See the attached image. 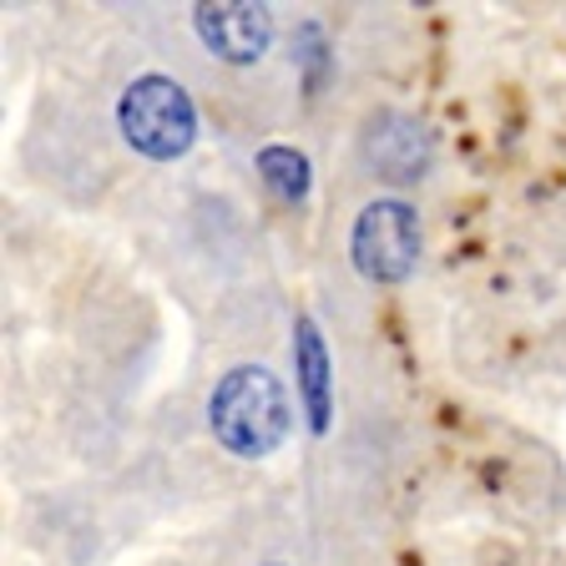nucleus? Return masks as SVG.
<instances>
[{
  "instance_id": "f257e3e1",
  "label": "nucleus",
  "mask_w": 566,
  "mask_h": 566,
  "mask_svg": "<svg viewBox=\"0 0 566 566\" xmlns=\"http://www.w3.org/2000/svg\"><path fill=\"white\" fill-rule=\"evenodd\" d=\"M208 424L212 440L238 460H263L289 440L294 424V400L273 369L263 365H238L228 369L208 395Z\"/></svg>"
},
{
  "instance_id": "f03ea898",
  "label": "nucleus",
  "mask_w": 566,
  "mask_h": 566,
  "mask_svg": "<svg viewBox=\"0 0 566 566\" xmlns=\"http://www.w3.org/2000/svg\"><path fill=\"white\" fill-rule=\"evenodd\" d=\"M117 127L142 157L172 163V157H182L192 142H198V106L182 92V82L147 71V76H137V82L122 92Z\"/></svg>"
},
{
  "instance_id": "7ed1b4c3",
  "label": "nucleus",
  "mask_w": 566,
  "mask_h": 566,
  "mask_svg": "<svg viewBox=\"0 0 566 566\" xmlns=\"http://www.w3.org/2000/svg\"><path fill=\"white\" fill-rule=\"evenodd\" d=\"M349 259L369 283H405L420 263V212L400 198H375L354 218Z\"/></svg>"
},
{
  "instance_id": "20e7f679",
  "label": "nucleus",
  "mask_w": 566,
  "mask_h": 566,
  "mask_svg": "<svg viewBox=\"0 0 566 566\" xmlns=\"http://www.w3.org/2000/svg\"><path fill=\"white\" fill-rule=\"evenodd\" d=\"M192 25H198L202 46L218 61H228V66H253L273 41L269 6H253V0H212V6H198Z\"/></svg>"
},
{
  "instance_id": "39448f33",
  "label": "nucleus",
  "mask_w": 566,
  "mask_h": 566,
  "mask_svg": "<svg viewBox=\"0 0 566 566\" xmlns=\"http://www.w3.org/2000/svg\"><path fill=\"white\" fill-rule=\"evenodd\" d=\"M436 157V142L405 112H379L365 127V163L375 167V177L385 182H420L424 167Z\"/></svg>"
},
{
  "instance_id": "423d86ee",
  "label": "nucleus",
  "mask_w": 566,
  "mask_h": 566,
  "mask_svg": "<svg viewBox=\"0 0 566 566\" xmlns=\"http://www.w3.org/2000/svg\"><path fill=\"white\" fill-rule=\"evenodd\" d=\"M294 375H298V395H304L308 424L324 436V430H329V405H334V375H329L324 334H318V324L308 314L294 324Z\"/></svg>"
},
{
  "instance_id": "0eeeda50",
  "label": "nucleus",
  "mask_w": 566,
  "mask_h": 566,
  "mask_svg": "<svg viewBox=\"0 0 566 566\" xmlns=\"http://www.w3.org/2000/svg\"><path fill=\"white\" fill-rule=\"evenodd\" d=\"M259 177L279 202H304L308 198V157L294 153V147H263Z\"/></svg>"
}]
</instances>
